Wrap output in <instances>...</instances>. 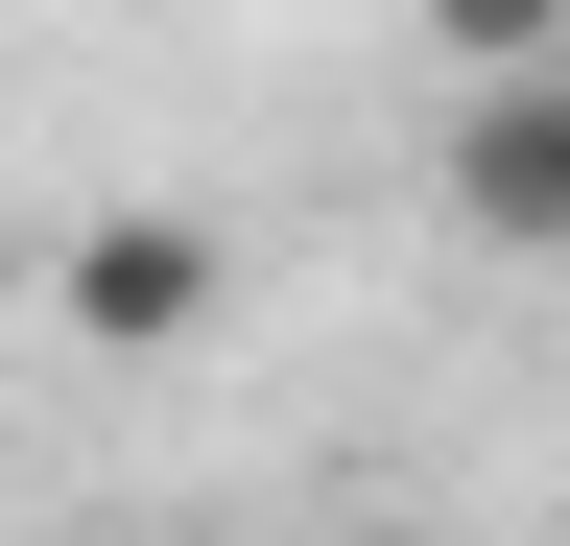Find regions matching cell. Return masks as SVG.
<instances>
[{
  "label": "cell",
  "instance_id": "obj_1",
  "mask_svg": "<svg viewBox=\"0 0 570 546\" xmlns=\"http://www.w3.org/2000/svg\"><path fill=\"white\" fill-rule=\"evenodd\" d=\"M452 238L475 261H570V48L547 72H452Z\"/></svg>",
  "mask_w": 570,
  "mask_h": 546
},
{
  "label": "cell",
  "instance_id": "obj_2",
  "mask_svg": "<svg viewBox=\"0 0 570 546\" xmlns=\"http://www.w3.org/2000/svg\"><path fill=\"white\" fill-rule=\"evenodd\" d=\"M190 309H214V238L190 215H96L71 238V332H96V357H167Z\"/></svg>",
  "mask_w": 570,
  "mask_h": 546
},
{
  "label": "cell",
  "instance_id": "obj_3",
  "mask_svg": "<svg viewBox=\"0 0 570 546\" xmlns=\"http://www.w3.org/2000/svg\"><path fill=\"white\" fill-rule=\"evenodd\" d=\"M428 48H452V72H547V48H570V0H428Z\"/></svg>",
  "mask_w": 570,
  "mask_h": 546
}]
</instances>
